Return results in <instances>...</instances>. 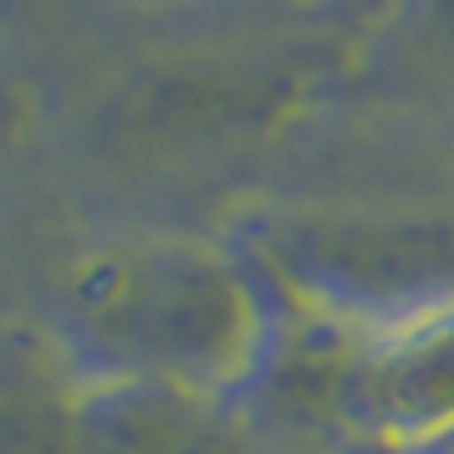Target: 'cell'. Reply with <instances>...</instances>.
I'll return each mask as SVG.
<instances>
[{
	"label": "cell",
	"instance_id": "6da1fadb",
	"mask_svg": "<svg viewBox=\"0 0 454 454\" xmlns=\"http://www.w3.org/2000/svg\"><path fill=\"white\" fill-rule=\"evenodd\" d=\"M77 301L92 337L153 383L194 388L246 363L250 307L240 286L209 261L189 255L103 261L82 276Z\"/></svg>",
	"mask_w": 454,
	"mask_h": 454
},
{
	"label": "cell",
	"instance_id": "277c9868",
	"mask_svg": "<svg viewBox=\"0 0 454 454\" xmlns=\"http://www.w3.org/2000/svg\"><path fill=\"white\" fill-rule=\"evenodd\" d=\"M342 281H363L372 291H398L419 286L454 270V235H332L322 250Z\"/></svg>",
	"mask_w": 454,
	"mask_h": 454
},
{
	"label": "cell",
	"instance_id": "3957f363",
	"mask_svg": "<svg viewBox=\"0 0 454 454\" xmlns=\"http://www.w3.org/2000/svg\"><path fill=\"white\" fill-rule=\"evenodd\" d=\"M87 454H240L235 434L174 383H123L92 398L82 413Z\"/></svg>",
	"mask_w": 454,
	"mask_h": 454
},
{
	"label": "cell",
	"instance_id": "7a4b0ae2",
	"mask_svg": "<svg viewBox=\"0 0 454 454\" xmlns=\"http://www.w3.org/2000/svg\"><path fill=\"white\" fill-rule=\"evenodd\" d=\"M327 368L337 413L383 444H434L454 429V311L409 322L368 357Z\"/></svg>",
	"mask_w": 454,
	"mask_h": 454
}]
</instances>
